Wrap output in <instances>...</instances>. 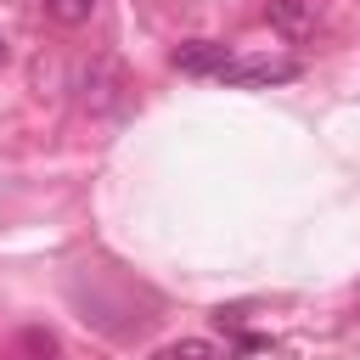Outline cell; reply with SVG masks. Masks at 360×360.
Returning a JSON list of instances; mask_svg holds the SVG:
<instances>
[{"mask_svg":"<svg viewBox=\"0 0 360 360\" xmlns=\"http://www.w3.org/2000/svg\"><path fill=\"white\" fill-rule=\"evenodd\" d=\"M152 360H208V343H174V349H163Z\"/></svg>","mask_w":360,"mask_h":360,"instance_id":"6","label":"cell"},{"mask_svg":"<svg viewBox=\"0 0 360 360\" xmlns=\"http://www.w3.org/2000/svg\"><path fill=\"white\" fill-rule=\"evenodd\" d=\"M225 56H231L225 45H214V39H191V45L174 51V68H180V73H219Z\"/></svg>","mask_w":360,"mask_h":360,"instance_id":"2","label":"cell"},{"mask_svg":"<svg viewBox=\"0 0 360 360\" xmlns=\"http://www.w3.org/2000/svg\"><path fill=\"white\" fill-rule=\"evenodd\" d=\"M264 11H270V22H281V28H309V11L298 6V0H264Z\"/></svg>","mask_w":360,"mask_h":360,"instance_id":"5","label":"cell"},{"mask_svg":"<svg viewBox=\"0 0 360 360\" xmlns=\"http://www.w3.org/2000/svg\"><path fill=\"white\" fill-rule=\"evenodd\" d=\"M96 6H101V0H39V11H45L51 22H62V28L90 22V17H96Z\"/></svg>","mask_w":360,"mask_h":360,"instance_id":"3","label":"cell"},{"mask_svg":"<svg viewBox=\"0 0 360 360\" xmlns=\"http://www.w3.org/2000/svg\"><path fill=\"white\" fill-rule=\"evenodd\" d=\"M11 360H56V338L45 326H28L17 338V349H11Z\"/></svg>","mask_w":360,"mask_h":360,"instance_id":"4","label":"cell"},{"mask_svg":"<svg viewBox=\"0 0 360 360\" xmlns=\"http://www.w3.org/2000/svg\"><path fill=\"white\" fill-rule=\"evenodd\" d=\"M0 56H6V45H0Z\"/></svg>","mask_w":360,"mask_h":360,"instance_id":"7","label":"cell"},{"mask_svg":"<svg viewBox=\"0 0 360 360\" xmlns=\"http://www.w3.org/2000/svg\"><path fill=\"white\" fill-rule=\"evenodd\" d=\"M214 79L219 84H287V79H298V62H287V56H225V68Z\"/></svg>","mask_w":360,"mask_h":360,"instance_id":"1","label":"cell"}]
</instances>
